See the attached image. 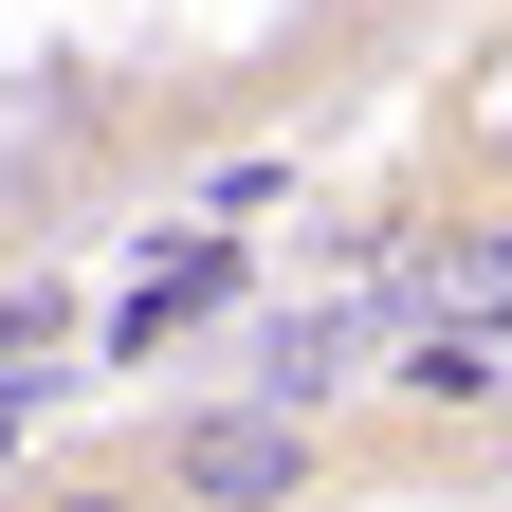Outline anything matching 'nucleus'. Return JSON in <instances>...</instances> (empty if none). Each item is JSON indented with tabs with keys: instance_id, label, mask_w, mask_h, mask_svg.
Masks as SVG:
<instances>
[{
	"instance_id": "obj_1",
	"label": "nucleus",
	"mask_w": 512,
	"mask_h": 512,
	"mask_svg": "<svg viewBox=\"0 0 512 512\" xmlns=\"http://www.w3.org/2000/svg\"><path fill=\"white\" fill-rule=\"evenodd\" d=\"M147 494H183V512H293V494H330V439H311V403H202V421L147 439Z\"/></svg>"
},
{
	"instance_id": "obj_2",
	"label": "nucleus",
	"mask_w": 512,
	"mask_h": 512,
	"mask_svg": "<svg viewBox=\"0 0 512 512\" xmlns=\"http://www.w3.org/2000/svg\"><path fill=\"white\" fill-rule=\"evenodd\" d=\"M202 311H238V275H220V256H183L165 293H110V366H128V348H165V330H202Z\"/></svg>"
},
{
	"instance_id": "obj_3",
	"label": "nucleus",
	"mask_w": 512,
	"mask_h": 512,
	"mask_svg": "<svg viewBox=\"0 0 512 512\" xmlns=\"http://www.w3.org/2000/svg\"><path fill=\"white\" fill-rule=\"evenodd\" d=\"M458 311H476V330H512V202L458 238Z\"/></svg>"
},
{
	"instance_id": "obj_4",
	"label": "nucleus",
	"mask_w": 512,
	"mask_h": 512,
	"mask_svg": "<svg viewBox=\"0 0 512 512\" xmlns=\"http://www.w3.org/2000/svg\"><path fill=\"white\" fill-rule=\"evenodd\" d=\"M476 494H512V458H476Z\"/></svg>"
},
{
	"instance_id": "obj_5",
	"label": "nucleus",
	"mask_w": 512,
	"mask_h": 512,
	"mask_svg": "<svg viewBox=\"0 0 512 512\" xmlns=\"http://www.w3.org/2000/svg\"><path fill=\"white\" fill-rule=\"evenodd\" d=\"M494 165H512V128H494Z\"/></svg>"
},
{
	"instance_id": "obj_6",
	"label": "nucleus",
	"mask_w": 512,
	"mask_h": 512,
	"mask_svg": "<svg viewBox=\"0 0 512 512\" xmlns=\"http://www.w3.org/2000/svg\"><path fill=\"white\" fill-rule=\"evenodd\" d=\"M0 238H19V220H0Z\"/></svg>"
}]
</instances>
